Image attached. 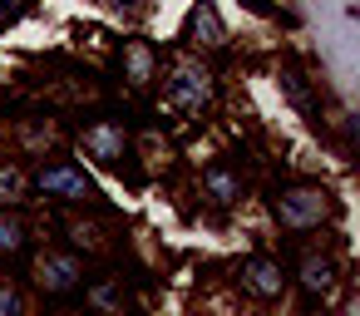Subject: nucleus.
<instances>
[{
  "mask_svg": "<svg viewBox=\"0 0 360 316\" xmlns=\"http://www.w3.org/2000/svg\"><path fill=\"white\" fill-rule=\"evenodd\" d=\"M188 40H198V45H207V50H222V45H227V30H222V20H217L212 6H193V15H188Z\"/></svg>",
  "mask_w": 360,
  "mask_h": 316,
  "instance_id": "obj_8",
  "label": "nucleus"
},
{
  "mask_svg": "<svg viewBox=\"0 0 360 316\" xmlns=\"http://www.w3.org/2000/svg\"><path fill=\"white\" fill-rule=\"evenodd\" d=\"M84 296H89L94 316H124V306H129V286H124V277H94Z\"/></svg>",
  "mask_w": 360,
  "mask_h": 316,
  "instance_id": "obj_7",
  "label": "nucleus"
},
{
  "mask_svg": "<svg viewBox=\"0 0 360 316\" xmlns=\"http://www.w3.org/2000/svg\"><path fill=\"white\" fill-rule=\"evenodd\" d=\"M335 286V262L330 257H306L301 262V291L306 296H326Z\"/></svg>",
  "mask_w": 360,
  "mask_h": 316,
  "instance_id": "obj_11",
  "label": "nucleus"
},
{
  "mask_svg": "<svg viewBox=\"0 0 360 316\" xmlns=\"http://www.w3.org/2000/svg\"><path fill=\"white\" fill-rule=\"evenodd\" d=\"M25 11V0H0V25H15Z\"/></svg>",
  "mask_w": 360,
  "mask_h": 316,
  "instance_id": "obj_16",
  "label": "nucleus"
},
{
  "mask_svg": "<svg viewBox=\"0 0 360 316\" xmlns=\"http://www.w3.org/2000/svg\"><path fill=\"white\" fill-rule=\"evenodd\" d=\"M202 188H207V198H212L217 208H227V203L242 198V173H232L227 163H212V168L202 173Z\"/></svg>",
  "mask_w": 360,
  "mask_h": 316,
  "instance_id": "obj_10",
  "label": "nucleus"
},
{
  "mask_svg": "<svg viewBox=\"0 0 360 316\" xmlns=\"http://www.w3.org/2000/svg\"><path fill=\"white\" fill-rule=\"evenodd\" d=\"M30 247V232L15 213H0V257H20Z\"/></svg>",
  "mask_w": 360,
  "mask_h": 316,
  "instance_id": "obj_12",
  "label": "nucleus"
},
{
  "mask_svg": "<svg viewBox=\"0 0 360 316\" xmlns=\"http://www.w3.org/2000/svg\"><path fill=\"white\" fill-rule=\"evenodd\" d=\"M153 50L143 45V40H124V80L134 84V89H148L153 84Z\"/></svg>",
  "mask_w": 360,
  "mask_h": 316,
  "instance_id": "obj_9",
  "label": "nucleus"
},
{
  "mask_svg": "<svg viewBox=\"0 0 360 316\" xmlns=\"http://www.w3.org/2000/svg\"><path fill=\"white\" fill-rule=\"evenodd\" d=\"M330 217V193L316 188V183H296V188H281L276 198V222L291 227V232H306V227H321Z\"/></svg>",
  "mask_w": 360,
  "mask_h": 316,
  "instance_id": "obj_1",
  "label": "nucleus"
},
{
  "mask_svg": "<svg viewBox=\"0 0 360 316\" xmlns=\"http://www.w3.org/2000/svg\"><path fill=\"white\" fill-rule=\"evenodd\" d=\"M25 193V173H15V168H0V198L6 203H15Z\"/></svg>",
  "mask_w": 360,
  "mask_h": 316,
  "instance_id": "obj_13",
  "label": "nucleus"
},
{
  "mask_svg": "<svg viewBox=\"0 0 360 316\" xmlns=\"http://www.w3.org/2000/svg\"><path fill=\"white\" fill-rule=\"evenodd\" d=\"M35 188L45 198H55V203H84V208L99 203V188H94V178L79 163H45L35 173Z\"/></svg>",
  "mask_w": 360,
  "mask_h": 316,
  "instance_id": "obj_2",
  "label": "nucleus"
},
{
  "mask_svg": "<svg viewBox=\"0 0 360 316\" xmlns=\"http://www.w3.org/2000/svg\"><path fill=\"white\" fill-rule=\"evenodd\" d=\"M35 286L45 296H70L84 286V257L79 252H45L35 262Z\"/></svg>",
  "mask_w": 360,
  "mask_h": 316,
  "instance_id": "obj_4",
  "label": "nucleus"
},
{
  "mask_svg": "<svg viewBox=\"0 0 360 316\" xmlns=\"http://www.w3.org/2000/svg\"><path fill=\"white\" fill-rule=\"evenodd\" d=\"M168 104L183 119H202L207 104H212V75L202 65H178L173 80H168Z\"/></svg>",
  "mask_w": 360,
  "mask_h": 316,
  "instance_id": "obj_3",
  "label": "nucleus"
},
{
  "mask_svg": "<svg viewBox=\"0 0 360 316\" xmlns=\"http://www.w3.org/2000/svg\"><path fill=\"white\" fill-rule=\"evenodd\" d=\"M0 316H25L20 291H15V286H6V282H0Z\"/></svg>",
  "mask_w": 360,
  "mask_h": 316,
  "instance_id": "obj_14",
  "label": "nucleus"
},
{
  "mask_svg": "<svg viewBox=\"0 0 360 316\" xmlns=\"http://www.w3.org/2000/svg\"><path fill=\"white\" fill-rule=\"evenodd\" d=\"M242 282L262 296V301H276L281 291H286V272H281V262L276 257H266V252H257V257H247V267H242Z\"/></svg>",
  "mask_w": 360,
  "mask_h": 316,
  "instance_id": "obj_6",
  "label": "nucleus"
},
{
  "mask_svg": "<svg viewBox=\"0 0 360 316\" xmlns=\"http://www.w3.org/2000/svg\"><path fill=\"white\" fill-rule=\"evenodd\" d=\"M79 144L104 168H124V158H129V129H124V119H94V124H84Z\"/></svg>",
  "mask_w": 360,
  "mask_h": 316,
  "instance_id": "obj_5",
  "label": "nucleus"
},
{
  "mask_svg": "<svg viewBox=\"0 0 360 316\" xmlns=\"http://www.w3.org/2000/svg\"><path fill=\"white\" fill-rule=\"evenodd\" d=\"M281 80H286V89H291V99H296V104H301V109H306V114H311V109H316V104H311V94H306V84H301V75H296V70H286V75H281Z\"/></svg>",
  "mask_w": 360,
  "mask_h": 316,
  "instance_id": "obj_15",
  "label": "nucleus"
}]
</instances>
